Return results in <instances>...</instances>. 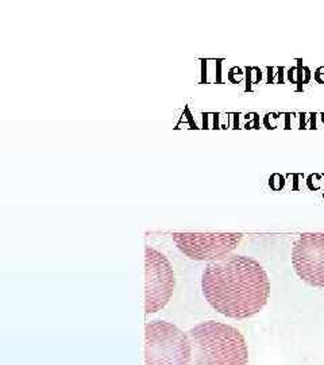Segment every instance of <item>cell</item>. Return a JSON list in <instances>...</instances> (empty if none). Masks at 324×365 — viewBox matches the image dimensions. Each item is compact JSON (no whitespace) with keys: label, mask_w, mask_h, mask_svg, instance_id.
Instances as JSON below:
<instances>
[{"label":"cell","mask_w":324,"mask_h":365,"mask_svg":"<svg viewBox=\"0 0 324 365\" xmlns=\"http://www.w3.org/2000/svg\"><path fill=\"white\" fill-rule=\"evenodd\" d=\"M202 289L215 312L233 319H246L266 306L271 280L259 261L233 255L208 262L202 274Z\"/></svg>","instance_id":"cell-1"},{"label":"cell","mask_w":324,"mask_h":365,"mask_svg":"<svg viewBox=\"0 0 324 365\" xmlns=\"http://www.w3.org/2000/svg\"><path fill=\"white\" fill-rule=\"evenodd\" d=\"M192 345L191 365H247L246 339L235 327L207 321L188 331Z\"/></svg>","instance_id":"cell-2"},{"label":"cell","mask_w":324,"mask_h":365,"mask_svg":"<svg viewBox=\"0 0 324 365\" xmlns=\"http://www.w3.org/2000/svg\"><path fill=\"white\" fill-rule=\"evenodd\" d=\"M191 360L188 333L161 319L145 325V365H191Z\"/></svg>","instance_id":"cell-3"},{"label":"cell","mask_w":324,"mask_h":365,"mask_svg":"<svg viewBox=\"0 0 324 365\" xmlns=\"http://www.w3.org/2000/svg\"><path fill=\"white\" fill-rule=\"evenodd\" d=\"M176 286L170 261L160 250L145 249V312L153 314L162 310L172 299Z\"/></svg>","instance_id":"cell-4"},{"label":"cell","mask_w":324,"mask_h":365,"mask_svg":"<svg viewBox=\"0 0 324 365\" xmlns=\"http://www.w3.org/2000/svg\"><path fill=\"white\" fill-rule=\"evenodd\" d=\"M176 247L196 261H218L230 256L244 235L241 233H173Z\"/></svg>","instance_id":"cell-5"},{"label":"cell","mask_w":324,"mask_h":365,"mask_svg":"<svg viewBox=\"0 0 324 365\" xmlns=\"http://www.w3.org/2000/svg\"><path fill=\"white\" fill-rule=\"evenodd\" d=\"M292 265L308 286L324 288V233H303L292 248Z\"/></svg>","instance_id":"cell-6"}]
</instances>
